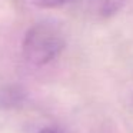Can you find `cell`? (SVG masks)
<instances>
[{"mask_svg": "<svg viewBox=\"0 0 133 133\" xmlns=\"http://www.w3.org/2000/svg\"><path fill=\"white\" fill-rule=\"evenodd\" d=\"M66 46L60 27L50 22L35 23L26 32L22 42V53L33 66H44L53 62Z\"/></svg>", "mask_w": 133, "mask_h": 133, "instance_id": "obj_1", "label": "cell"}, {"mask_svg": "<svg viewBox=\"0 0 133 133\" xmlns=\"http://www.w3.org/2000/svg\"><path fill=\"white\" fill-rule=\"evenodd\" d=\"M24 100V95L19 87L10 86L0 90V107H16Z\"/></svg>", "mask_w": 133, "mask_h": 133, "instance_id": "obj_2", "label": "cell"}, {"mask_svg": "<svg viewBox=\"0 0 133 133\" xmlns=\"http://www.w3.org/2000/svg\"><path fill=\"white\" fill-rule=\"evenodd\" d=\"M90 3L99 15L110 16L117 12L126 3V0H90Z\"/></svg>", "mask_w": 133, "mask_h": 133, "instance_id": "obj_3", "label": "cell"}, {"mask_svg": "<svg viewBox=\"0 0 133 133\" xmlns=\"http://www.w3.org/2000/svg\"><path fill=\"white\" fill-rule=\"evenodd\" d=\"M69 0H32V3L39 7H44V9H52V7H59L62 4L67 3Z\"/></svg>", "mask_w": 133, "mask_h": 133, "instance_id": "obj_4", "label": "cell"}, {"mask_svg": "<svg viewBox=\"0 0 133 133\" xmlns=\"http://www.w3.org/2000/svg\"><path fill=\"white\" fill-rule=\"evenodd\" d=\"M39 133H60V132H57V130H55V129H43Z\"/></svg>", "mask_w": 133, "mask_h": 133, "instance_id": "obj_5", "label": "cell"}]
</instances>
